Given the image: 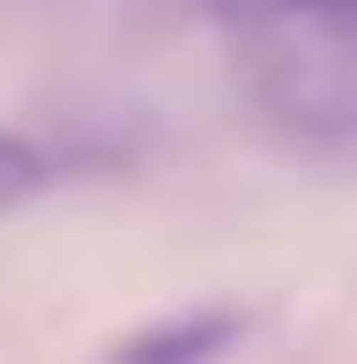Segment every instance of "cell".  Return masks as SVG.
<instances>
[{"label":"cell","instance_id":"6da1fadb","mask_svg":"<svg viewBox=\"0 0 357 364\" xmlns=\"http://www.w3.org/2000/svg\"><path fill=\"white\" fill-rule=\"evenodd\" d=\"M238 335H246L238 312H178V320H156V327H142V335L112 342V357H127V364H193V357L231 350Z\"/></svg>","mask_w":357,"mask_h":364},{"label":"cell","instance_id":"7a4b0ae2","mask_svg":"<svg viewBox=\"0 0 357 364\" xmlns=\"http://www.w3.org/2000/svg\"><path fill=\"white\" fill-rule=\"evenodd\" d=\"M53 178V164H45V149L38 141H23V134H8L0 127V208H15V201H30V193Z\"/></svg>","mask_w":357,"mask_h":364},{"label":"cell","instance_id":"3957f363","mask_svg":"<svg viewBox=\"0 0 357 364\" xmlns=\"http://www.w3.org/2000/svg\"><path fill=\"white\" fill-rule=\"evenodd\" d=\"M261 15H320V23H357V0H253Z\"/></svg>","mask_w":357,"mask_h":364}]
</instances>
